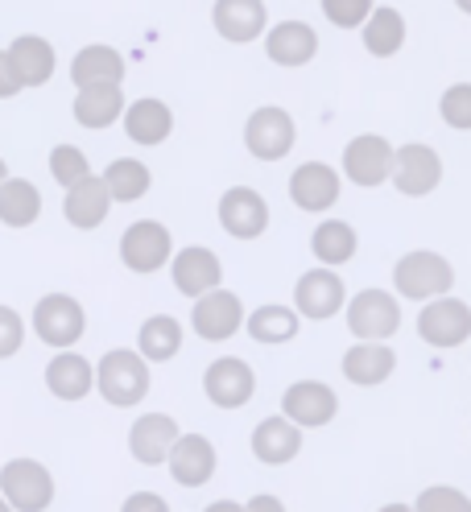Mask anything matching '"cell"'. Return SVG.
<instances>
[{"label":"cell","mask_w":471,"mask_h":512,"mask_svg":"<svg viewBox=\"0 0 471 512\" xmlns=\"http://www.w3.org/2000/svg\"><path fill=\"white\" fill-rule=\"evenodd\" d=\"M0 512H13V508H9V504H5V496H0Z\"/></svg>","instance_id":"obj_48"},{"label":"cell","mask_w":471,"mask_h":512,"mask_svg":"<svg viewBox=\"0 0 471 512\" xmlns=\"http://www.w3.org/2000/svg\"><path fill=\"white\" fill-rule=\"evenodd\" d=\"M438 116H443L455 133H471V83L447 87V95L438 100Z\"/></svg>","instance_id":"obj_37"},{"label":"cell","mask_w":471,"mask_h":512,"mask_svg":"<svg viewBox=\"0 0 471 512\" xmlns=\"http://www.w3.org/2000/svg\"><path fill=\"white\" fill-rule=\"evenodd\" d=\"M298 145V124L286 108L265 104L244 120V149L257 157V162H281L290 157Z\"/></svg>","instance_id":"obj_6"},{"label":"cell","mask_w":471,"mask_h":512,"mask_svg":"<svg viewBox=\"0 0 471 512\" xmlns=\"http://www.w3.org/2000/svg\"><path fill=\"white\" fill-rule=\"evenodd\" d=\"M410 508H414V512H471V500H467V492H459V488H451V484H434V488H426Z\"/></svg>","instance_id":"obj_38"},{"label":"cell","mask_w":471,"mask_h":512,"mask_svg":"<svg viewBox=\"0 0 471 512\" xmlns=\"http://www.w3.org/2000/svg\"><path fill=\"white\" fill-rule=\"evenodd\" d=\"M50 178H54L62 190H71V186H79L83 178H91L87 153H83L79 145H54V149H50Z\"/></svg>","instance_id":"obj_36"},{"label":"cell","mask_w":471,"mask_h":512,"mask_svg":"<svg viewBox=\"0 0 471 512\" xmlns=\"http://www.w3.org/2000/svg\"><path fill=\"white\" fill-rule=\"evenodd\" d=\"M104 190H108V199L112 207L116 203H137L149 195V186H153V174L145 162H137V157H116V162H108V170L100 174Z\"/></svg>","instance_id":"obj_35"},{"label":"cell","mask_w":471,"mask_h":512,"mask_svg":"<svg viewBox=\"0 0 471 512\" xmlns=\"http://www.w3.org/2000/svg\"><path fill=\"white\" fill-rule=\"evenodd\" d=\"M42 219V190L29 182V178H5L0 182V223L13 232L21 228H34Z\"/></svg>","instance_id":"obj_31"},{"label":"cell","mask_w":471,"mask_h":512,"mask_svg":"<svg viewBox=\"0 0 471 512\" xmlns=\"http://www.w3.org/2000/svg\"><path fill=\"white\" fill-rule=\"evenodd\" d=\"M108 211H112V199H108V190L96 174L83 178L79 186H71L67 195H62V215H67V223L79 232H96L108 219Z\"/></svg>","instance_id":"obj_28"},{"label":"cell","mask_w":471,"mask_h":512,"mask_svg":"<svg viewBox=\"0 0 471 512\" xmlns=\"http://www.w3.org/2000/svg\"><path fill=\"white\" fill-rule=\"evenodd\" d=\"M170 256H174V236L166 223H157V219H137L124 228L120 236V261L129 273H157V269H166L170 265Z\"/></svg>","instance_id":"obj_9"},{"label":"cell","mask_w":471,"mask_h":512,"mask_svg":"<svg viewBox=\"0 0 471 512\" xmlns=\"http://www.w3.org/2000/svg\"><path fill=\"white\" fill-rule=\"evenodd\" d=\"M343 318H348L356 343H389L401 331V298H393L389 290H360L343 302Z\"/></svg>","instance_id":"obj_3"},{"label":"cell","mask_w":471,"mask_h":512,"mask_svg":"<svg viewBox=\"0 0 471 512\" xmlns=\"http://www.w3.org/2000/svg\"><path fill=\"white\" fill-rule=\"evenodd\" d=\"M376 512H414L410 504H385V508H376Z\"/></svg>","instance_id":"obj_45"},{"label":"cell","mask_w":471,"mask_h":512,"mask_svg":"<svg viewBox=\"0 0 471 512\" xmlns=\"http://www.w3.org/2000/svg\"><path fill=\"white\" fill-rule=\"evenodd\" d=\"M265 54L277 67H306L319 54V29L310 21H277L273 29H265Z\"/></svg>","instance_id":"obj_21"},{"label":"cell","mask_w":471,"mask_h":512,"mask_svg":"<svg viewBox=\"0 0 471 512\" xmlns=\"http://www.w3.org/2000/svg\"><path fill=\"white\" fill-rule=\"evenodd\" d=\"M393 174V145L381 137V133H360L343 145V157H339V178H348L352 186H385Z\"/></svg>","instance_id":"obj_10"},{"label":"cell","mask_w":471,"mask_h":512,"mask_svg":"<svg viewBox=\"0 0 471 512\" xmlns=\"http://www.w3.org/2000/svg\"><path fill=\"white\" fill-rule=\"evenodd\" d=\"M137 356L145 364H166L182 351V323L174 314H149L137 327Z\"/></svg>","instance_id":"obj_32"},{"label":"cell","mask_w":471,"mask_h":512,"mask_svg":"<svg viewBox=\"0 0 471 512\" xmlns=\"http://www.w3.org/2000/svg\"><path fill=\"white\" fill-rule=\"evenodd\" d=\"M203 512H244V504H236V500H215V504H207Z\"/></svg>","instance_id":"obj_44"},{"label":"cell","mask_w":471,"mask_h":512,"mask_svg":"<svg viewBox=\"0 0 471 512\" xmlns=\"http://www.w3.org/2000/svg\"><path fill=\"white\" fill-rule=\"evenodd\" d=\"M170 277H174V290L195 302V298H203V294L224 285V265H219V256L211 248L186 244L170 256Z\"/></svg>","instance_id":"obj_15"},{"label":"cell","mask_w":471,"mask_h":512,"mask_svg":"<svg viewBox=\"0 0 471 512\" xmlns=\"http://www.w3.org/2000/svg\"><path fill=\"white\" fill-rule=\"evenodd\" d=\"M244 512H286V500L273 496V492H257L253 500L244 504Z\"/></svg>","instance_id":"obj_43"},{"label":"cell","mask_w":471,"mask_h":512,"mask_svg":"<svg viewBox=\"0 0 471 512\" xmlns=\"http://www.w3.org/2000/svg\"><path fill=\"white\" fill-rule=\"evenodd\" d=\"M418 335L422 343L438 347V351H451V347H463L471 339V306L455 294H443V298H430L422 302V314H418Z\"/></svg>","instance_id":"obj_11"},{"label":"cell","mask_w":471,"mask_h":512,"mask_svg":"<svg viewBox=\"0 0 471 512\" xmlns=\"http://www.w3.org/2000/svg\"><path fill=\"white\" fill-rule=\"evenodd\" d=\"M405 34H410V25H405L401 9L393 5H372V13L364 17L360 25V38H364V50L372 58H393L405 50Z\"/></svg>","instance_id":"obj_30"},{"label":"cell","mask_w":471,"mask_h":512,"mask_svg":"<svg viewBox=\"0 0 471 512\" xmlns=\"http://www.w3.org/2000/svg\"><path fill=\"white\" fill-rule=\"evenodd\" d=\"M219 228L236 240H257L269 228V203L253 186H232L219 195Z\"/></svg>","instance_id":"obj_16"},{"label":"cell","mask_w":471,"mask_h":512,"mask_svg":"<svg viewBox=\"0 0 471 512\" xmlns=\"http://www.w3.org/2000/svg\"><path fill=\"white\" fill-rule=\"evenodd\" d=\"M348 302V285L335 269L314 265L294 281V314L310 318V323H323V318H335Z\"/></svg>","instance_id":"obj_12"},{"label":"cell","mask_w":471,"mask_h":512,"mask_svg":"<svg viewBox=\"0 0 471 512\" xmlns=\"http://www.w3.org/2000/svg\"><path fill=\"white\" fill-rule=\"evenodd\" d=\"M46 389L58 401H83L96 393V364L79 356V351H58L46 364Z\"/></svg>","instance_id":"obj_26"},{"label":"cell","mask_w":471,"mask_h":512,"mask_svg":"<svg viewBox=\"0 0 471 512\" xmlns=\"http://www.w3.org/2000/svg\"><path fill=\"white\" fill-rule=\"evenodd\" d=\"M149 389H153V372H149V364L137 356L133 347H112V351H104V356H100V364H96V393L108 405L133 409V405H141L149 397Z\"/></svg>","instance_id":"obj_2"},{"label":"cell","mask_w":471,"mask_h":512,"mask_svg":"<svg viewBox=\"0 0 471 512\" xmlns=\"http://www.w3.org/2000/svg\"><path fill=\"white\" fill-rule=\"evenodd\" d=\"M389 182L397 186V195L405 199H426L438 190V182H443V157H438L434 145L426 141H410L393 149V174Z\"/></svg>","instance_id":"obj_7"},{"label":"cell","mask_w":471,"mask_h":512,"mask_svg":"<svg viewBox=\"0 0 471 512\" xmlns=\"http://www.w3.org/2000/svg\"><path fill=\"white\" fill-rule=\"evenodd\" d=\"M166 467H170V479L178 488H203L211 484V475L219 467V455H215V442L207 434H178L170 455H166Z\"/></svg>","instance_id":"obj_17"},{"label":"cell","mask_w":471,"mask_h":512,"mask_svg":"<svg viewBox=\"0 0 471 512\" xmlns=\"http://www.w3.org/2000/svg\"><path fill=\"white\" fill-rule=\"evenodd\" d=\"M178 434L182 430L170 413H141V418L129 426V455L141 467H162Z\"/></svg>","instance_id":"obj_23"},{"label":"cell","mask_w":471,"mask_h":512,"mask_svg":"<svg viewBox=\"0 0 471 512\" xmlns=\"http://www.w3.org/2000/svg\"><path fill=\"white\" fill-rule=\"evenodd\" d=\"M343 380L348 384H360V389H376L385 384L393 372H397V351L389 343H352L343 351Z\"/></svg>","instance_id":"obj_24"},{"label":"cell","mask_w":471,"mask_h":512,"mask_svg":"<svg viewBox=\"0 0 471 512\" xmlns=\"http://www.w3.org/2000/svg\"><path fill=\"white\" fill-rule=\"evenodd\" d=\"M0 496L13 512H46L54 504V475L38 459H9L0 467Z\"/></svg>","instance_id":"obj_4"},{"label":"cell","mask_w":471,"mask_h":512,"mask_svg":"<svg viewBox=\"0 0 471 512\" xmlns=\"http://www.w3.org/2000/svg\"><path fill=\"white\" fill-rule=\"evenodd\" d=\"M34 335L54 347V351H71L83 331H87V310L75 294H42V302L34 306Z\"/></svg>","instance_id":"obj_5"},{"label":"cell","mask_w":471,"mask_h":512,"mask_svg":"<svg viewBox=\"0 0 471 512\" xmlns=\"http://www.w3.org/2000/svg\"><path fill=\"white\" fill-rule=\"evenodd\" d=\"M124 104H129V100H124L120 87H79L71 112H75V124L91 128V133H100V128H112L120 120Z\"/></svg>","instance_id":"obj_34"},{"label":"cell","mask_w":471,"mask_h":512,"mask_svg":"<svg viewBox=\"0 0 471 512\" xmlns=\"http://www.w3.org/2000/svg\"><path fill=\"white\" fill-rule=\"evenodd\" d=\"M281 418L298 430H323L339 418V393L327 380H294L281 393Z\"/></svg>","instance_id":"obj_8"},{"label":"cell","mask_w":471,"mask_h":512,"mask_svg":"<svg viewBox=\"0 0 471 512\" xmlns=\"http://www.w3.org/2000/svg\"><path fill=\"white\" fill-rule=\"evenodd\" d=\"M455 5H459V13H471V0H455Z\"/></svg>","instance_id":"obj_46"},{"label":"cell","mask_w":471,"mask_h":512,"mask_svg":"<svg viewBox=\"0 0 471 512\" xmlns=\"http://www.w3.org/2000/svg\"><path fill=\"white\" fill-rule=\"evenodd\" d=\"M319 5L335 29H360L364 17L372 13V0H319Z\"/></svg>","instance_id":"obj_39"},{"label":"cell","mask_w":471,"mask_h":512,"mask_svg":"<svg viewBox=\"0 0 471 512\" xmlns=\"http://www.w3.org/2000/svg\"><path fill=\"white\" fill-rule=\"evenodd\" d=\"M244 302H240V294H232V290H211V294H203V298H195V306H191V327H195V335L199 339H207V343H228L240 327H244Z\"/></svg>","instance_id":"obj_14"},{"label":"cell","mask_w":471,"mask_h":512,"mask_svg":"<svg viewBox=\"0 0 471 512\" xmlns=\"http://www.w3.org/2000/svg\"><path fill=\"white\" fill-rule=\"evenodd\" d=\"M339 190H343V178L327 162H302L290 174V199L298 211H310V215L331 211L339 203Z\"/></svg>","instance_id":"obj_18"},{"label":"cell","mask_w":471,"mask_h":512,"mask_svg":"<svg viewBox=\"0 0 471 512\" xmlns=\"http://www.w3.org/2000/svg\"><path fill=\"white\" fill-rule=\"evenodd\" d=\"M124 71H129V67H124V54L104 46V42H91V46L75 50V58H71V83H75V91L79 87H120Z\"/></svg>","instance_id":"obj_25"},{"label":"cell","mask_w":471,"mask_h":512,"mask_svg":"<svg viewBox=\"0 0 471 512\" xmlns=\"http://www.w3.org/2000/svg\"><path fill=\"white\" fill-rule=\"evenodd\" d=\"M211 25H215V34L224 42L248 46V42L265 38L269 9H265V0H215L211 5Z\"/></svg>","instance_id":"obj_19"},{"label":"cell","mask_w":471,"mask_h":512,"mask_svg":"<svg viewBox=\"0 0 471 512\" xmlns=\"http://www.w3.org/2000/svg\"><path fill=\"white\" fill-rule=\"evenodd\" d=\"M13 95H21V83H17L13 67H9L5 50H0V100H13Z\"/></svg>","instance_id":"obj_42"},{"label":"cell","mask_w":471,"mask_h":512,"mask_svg":"<svg viewBox=\"0 0 471 512\" xmlns=\"http://www.w3.org/2000/svg\"><path fill=\"white\" fill-rule=\"evenodd\" d=\"M244 331L253 343H265V347H281L298 339L302 331V318L294 314V306H281V302H269V306H257L253 314H244Z\"/></svg>","instance_id":"obj_33"},{"label":"cell","mask_w":471,"mask_h":512,"mask_svg":"<svg viewBox=\"0 0 471 512\" xmlns=\"http://www.w3.org/2000/svg\"><path fill=\"white\" fill-rule=\"evenodd\" d=\"M120 512H170L166 496H157V492H133L129 500L120 504Z\"/></svg>","instance_id":"obj_41"},{"label":"cell","mask_w":471,"mask_h":512,"mask_svg":"<svg viewBox=\"0 0 471 512\" xmlns=\"http://www.w3.org/2000/svg\"><path fill=\"white\" fill-rule=\"evenodd\" d=\"M203 393L215 409H244L257 393V372L240 356H219L203 372Z\"/></svg>","instance_id":"obj_13"},{"label":"cell","mask_w":471,"mask_h":512,"mask_svg":"<svg viewBox=\"0 0 471 512\" xmlns=\"http://www.w3.org/2000/svg\"><path fill=\"white\" fill-rule=\"evenodd\" d=\"M310 252H314V261H319L323 269H343L348 261H356V252H360V236L348 219H323L319 228L310 232Z\"/></svg>","instance_id":"obj_29"},{"label":"cell","mask_w":471,"mask_h":512,"mask_svg":"<svg viewBox=\"0 0 471 512\" xmlns=\"http://www.w3.org/2000/svg\"><path fill=\"white\" fill-rule=\"evenodd\" d=\"M451 290H455V265L447 261L443 252L414 248V252L397 256V265H393V298L430 302V298H443Z\"/></svg>","instance_id":"obj_1"},{"label":"cell","mask_w":471,"mask_h":512,"mask_svg":"<svg viewBox=\"0 0 471 512\" xmlns=\"http://www.w3.org/2000/svg\"><path fill=\"white\" fill-rule=\"evenodd\" d=\"M302 451V430L290 426L281 413H269L253 426V455L265 463V467H286L294 463Z\"/></svg>","instance_id":"obj_27"},{"label":"cell","mask_w":471,"mask_h":512,"mask_svg":"<svg viewBox=\"0 0 471 512\" xmlns=\"http://www.w3.org/2000/svg\"><path fill=\"white\" fill-rule=\"evenodd\" d=\"M25 347V318L13 306H0V360L17 356Z\"/></svg>","instance_id":"obj_40"},{"label":"cell","mask_w":471,"mask_h":512,"mask_svg":"<svg viewBox=\"0 0 471 512\" xmlns=\"http://www.w3.org/2000/svg\"><path fill=\"white\" fill-rule=\"evenodd\" d=\"M5 58H9V67H13L17 83H21V91L25 87H46L54 79V71H58V54H54V46L42 34L13 38L9 50H5Z\"/></svg>","instance_id":"obj_22"},{"label":"cell","mask_w":471,"mask_h":512,"mask_svg":"<svg viewBox=\"0 0 471 512\" xmlns=\"http://www.w3.org/2000/svg\"><path fill=\"white\" fill-rule=\"evenodd\" d=\"M120 124H124V137L141 149H153V145H166L170 133H174V112L166 100L157 95H141V100L124 104L120 112Z\"/></svg>","instance_id":"obj_20"},{"label":"cell","mask_w":471,"mask_h":512,"mask_svg":"<svg viewBox=\"0 0 471 512\" xmlns=\"http://www.w3.org/2000/svg\"><path fill=\"white\" fill-rule=\"evenodd\" d=\"M9 178V166H5V157H0V182H5Z\"/></svg>","instance_id":"obj_47"}]
</instances>
